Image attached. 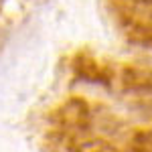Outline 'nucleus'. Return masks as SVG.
Masks as SVG:
<instances>
[]
</instances>
